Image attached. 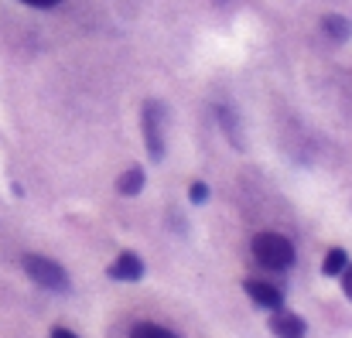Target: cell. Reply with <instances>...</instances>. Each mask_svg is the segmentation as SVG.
Returning a JSON list of instances; mask_svg holds the SVG:
<instances>
[{
	"instance_id": "cell-6",
	"label": "cell",
	"mask_w": 352,
	"mask_h": 338,
	"mask_svg": "<svg viewBox=\"0 0 352 338\" xmlns=\"http://www.w3.org/2000/svg\"><path fill=\"white\" fill-rule=\"evenodd\" d=\"M113 280H140L144 277V260L137 256V253H120L117 260L110 263V270H107Z\"/></svg>"
},
{
	"instance_id": "cell-14",
	"label": "cell",
	"mask_w": 352,
	"mask_h": 338,
	"mask_svg": "<svg viewBox=\"0 0 352 338\" xmlns=\"http://www.w3.org/2000/svg\"><path fill=\"white\" fill-rule=\"evenodd\" d=\"M24 3H31V7H55V3H62V0H24Z\"/></svg>"
},
{
	"instance_id": "cell-8",
	"label": "cell",
	"mask_w": 352,
	"mask_h": 338,
	"mask_svg": "<svg viewBox=\"0 0 352 338\" xmlns=\"http://www.w3.org/2000/svg\"><path fill=\"white\" fill-rule=\"evenodd\" d=\"M140 188H144V168H126L120 174L117 192L120 195H140Z\"/></svg>"
},
{
	"instance_id": "cell-5",
	"label": "cell",
	"mask_w": 352,
	"mask_h": 338,
	"mask_svg": "<svg viewBox=\"0 0 352 338\" xmlns=\"http://www.w3.org/2000/svg\"><path fill=\"white\" fill-rule=\"evenodd\" d=\"M270 332L277 338H305V322H301V315L277 308V315L270 318Z\"/></svg>"
},
{
	"instance_id": "cell-2",
	"label": "cell",
	"mask_w": 352,
	"mask_h": 338,
	"mask_svg": "<svg viewBox=\"0 0 352 338\" xmlns=\"http://www.w3.org/2000/svg\"><path fill=\"white\" fill-rule=\"evenodd\" d=\"M21 267H24V273H28L38 287L55 291V294H65V291H69V273H65L55 260L38 256V253H28V256L21 260Z\"/></svg>"
},
{
	"instance_id": "cell-7",
	"label": "cell",
	"mask_w": 352,
	"mask_h": 338,
	"mask_svg": "<svg viewBox=\"0 0 352 338\" xmlns=\"http://www.w3.org/2000/svg\"><path fill=\"white\" fill-rule=\"evenodd\" d=\"M322 31L332 38V41H349L352 38V21L342 14H325L322 17Z\"/></svg>"
},
{
	"instance_id": "cell-13",
	"label": "cell",
	"mask_w": 352,
	"mask_h": 338,
	"mask_svg": "<svg viewBox=\"0 0 352 338\" xmlns=\"http://www.w3.org/2000/svg\"><path fill=\"white\" fill-rule=\"evenodd\" d=\"M52 338H79V335L69 332V328H52Z\"/></svg>"
},
{
	"instance_id": "cell-12",
	"label": "cell",
	"mask_w": 352,
	"mask_h": 338,
	"mask_svg": "<svg viewBox=\"0 0 352 338\" xmlns=\"http://www.w3.org/2000/svg\"><path fill=\"white\" fill-rule=\"evenodd\" d=\"M339 277H342V294L352 301V263H346V270H342Z\"/></svg>"
},
{
	"instance_id": "cell-4",
	"label": "cell",
	"mask_w": 352,
	"mask_h": 338,
	"mask_svg": "<svg viewBox=\"0 0 352 338\" xmlns=\"http://www.w3.org/2000/svg\"><path fill=\"white\" fill-rule=\"evenodd\" d=\"M243 291L250 294V301H253V304H260V308H267V311L284 308V291H280V287H274V284H267V280H246V284H243Z\"/></svg>"
},
{
	"instance_id": "cell-3",
	"label": "cell",
	"mask_w": 352,
	"mask_h": 338,
	"mask_svg": "<svg viewBox=\"0 0 352 338\" xmlns=\"http://www.w3.org/2000/svg\"><path fill=\"white\" fill-rule=\"evenodd\" d=\"M144 140H147V154L161 161L164 157V106L154 100L144 103Z\"/></svg>"
},
{
	"instance_id": "cell-10",
	"label": "cell",
	"mask_w": 352,
	"mask_h": 338,
	"mask_svg": "<svg viewBox=\"0 0 352 338\" xmlns=\"http://www.w3.org/2000/svg\"><path fill=\"white\" fill-rule=\"evenodd\" d=\"M130 338H178L175 332H168V328H161V325H137L133 332H130Z\"/></svg>"
},
{
	"instance_id": "cell-11",
	"label": "cell",
	"mask_w": 352,
	"mask_h": 338,
	"mask_svg": "<svg viewBox=\"0 0 352 338\" xmlns=\"http://www.w3.org/2000/svg\"><path fill=\"white\" fill-rule=\"evenodd\" d=\"M188 199H192V205H202V202L209 199V188H206L202 181H195V185L188 188Z\"/></svg>"
},
{
	"instance_id": "cell-1",
	"label": "cell",
	"mask_w": 352,
	"mask_h": 338,
	"mask_svg": "<svg viewBox=\"0 0 352 338\" xmlns=\"http://www.w3.org/2000/svg\"><path fill=\"white\" fill-rule=\"evenodd\" d=\"M250 246H253L256 263H263L267 270H287L294 263V246L280 232H256Z\"/></svg>"
},
{
	"instance_id": "cell-9",
	"label": "cell",
	"mask_w": 352,
	"mask_h": 338,
	"mask_svg": "<svg viewBox=\"0 0 352 338\" xmlns=\"http://www.w3.org/2000/svg\"><path fill=\"white\" fill-rule=\"evenodd\" d=\"M346 263H349V253H346V249H329L322 273H325V277H339V273L346 270Z\"/></svg>"
}]
</instances>
